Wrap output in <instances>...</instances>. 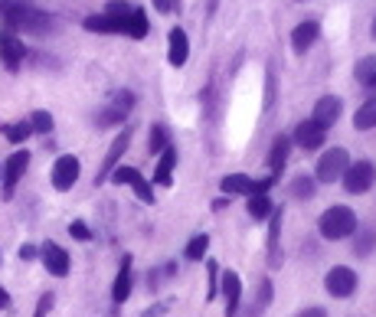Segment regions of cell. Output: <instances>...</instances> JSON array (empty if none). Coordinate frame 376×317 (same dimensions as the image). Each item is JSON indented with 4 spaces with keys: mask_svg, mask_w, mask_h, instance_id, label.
<instances>
[{
    "mask_svg": "<svg viewBox=\"0 0 376 317\" xmlns=\"http://www.w3.org/2000/svg\"><path fill=\"white\" fill-rule=\"evenodd\" d=\"M0 23L7 26V33L20 30V33H56V16L40 10L33 0H0Z\"/></svg>",
    "mask_w": 376,
    "mask_h": 317,
    "instance_id": "cell-1",
    "label": "cell"
},
{
    "mask_svg": "<svg viewBox=\"0 0 376 317\" xmlns=\"http://www.w3.org/2000/svg\"><path fill=\"white\" fill-rule=\"evenodd\" d=\"M318 229L324 239H347L357 232V213L350 206H331V210L321 213Z\"/></svg>",
    "mask_w": 376,
    "mask_h": 317,
    "instance_id": "cell-2",
    "label": "cell"
},
{
    "mask_svg": "<svg viewBox=\"0 0 376 317\" xmlns=\"http://www.w3.org/2000/svg\"><path fill=\"white\" fill-rule=\"evenodd\" d=\"M128 16H131V7L122 4V0H112L105 14L98 16H85V30L89 33H128Z\"/></svg>",
    "mask_w": 376,
    "mask_h": 317,
    "instance_id": "cell-3",
    "label": "cell"
},
{
    "mask_svg": "<svg viewBox=\"0 0 376 317\" xmlns=\"http://www.w3.org/2000/svg\"><path fill=\"white\" fill-rule=\"evenodd\" d=\"M272 183H275V177H262V180H252V177H245V173H226V177L220 180V190L226 196L232 193H245V196H259V193H269Z\"/></svg>",
    "mask_w": 376,
    "mask_h": 317,
    "instance_id": "cell-4",
    "label": "cell"
},
{
    "mask_svg": "<svg viewBox=\"0 0 376 317\" xmlns=\"http://www.w3.org/2000/svg\"><path fill=\"white\" fill-rule=\"evenodd\" d=\"M350 167V154L343 147H331L324 151V157L318 161V180L321 183H334V180L343 177V171Z\"/></svg>",
    "mask_w": 376,
    "mask_h": 317,
    "instance_id": "cell-5",
    "label": "cell"
},
{
    "mask_svg": "<svg viewBox=\"0 0 376 317\" xmlns=\"http://www.w3.org/2000/svg\"><path fill=\"white\" fill-rule=\"evenodd\" d=\"M82 173V161L75 154H63L56 163H53V187L59 190V193H65V190L75 187V180H79Z\"/></svg>",
    "mask_w": 376,
    "mask_h": 317,
    "instance_id": "cell-6",
    "label": "cell"
},
{
    "mask_svg": "<svg viewBox=\"0 0 376 317\" xmlns=\"http://www.w3.org/2000/svg\"><path fill=\"white\" fill-rule=\"evenodd\" d=\"M343 190L347 193H367L370 187H373V163L370 161H357V163H350L347 171H343Z\"/></svg>",
    "mask_w": 376,
    "mask_h": 317,
    "instance_id": "cell-7",
    "label": "cell"
},
{
    "mask_svg": "<svg viewBox=\"0 0 376 317\" xmlns=\"http://www.w3.org/2000/svg\"><path fill=\"white\" fill-rule=\"evenodd\" d=\"M30 151H16V154L7 157V173H4V200H14L16 187H20V177L26 173L30 167Z\"/></svg>",
    "mask_w": 376,
    "mask_h": 317,
    "instance_id": "cell-8",
    "label": "cell"
},
{
    "mask_svg": "<svg viewBox=\"0 0 376 317\" xmlns=\"http://www.w3.org/2000/svg\"><path fill=\"white\" fill-rule=\"evenodd\" d=\"M324 288L331 298H350L353 291H357V272L353 269H331L324 278Z\"/></svg>",
    "mask_w": 376,
    "mask_h": 317,
    "instance_id": "cell-9",
    "label": "cell"
},
{
    "mask_svg": "<svg viewBox=\"0 0 376 317\" xmlns=\"http://www.w3.org/2000/svg\"><path fill=\"white\" fill-rule=\"evenodd\" d=\"M340 112H343V102L337 95H324V98H318V105H314V114H311V122L314 124H321V128H334L337 124V118H340Z\"/></svg>",
    "mask_w": 376,
    "mask_h": 317,
    "instance_id": "cell-10",
    "label": "cell"
},
{
    "mask_svg": "<svg viewBox=\"0 0 376 317\" xmlns=\"http://www.w3.org/2000/svg\"><path fill=\"white\" fill-rule=\"evenodd\" d=\"M128 144H131V134L124 131V134H118V138L112 141V147H108V154H105V161H102V171L95 173V187L98 183H105L108 177H112V171L118 167V161L124 157V151H128Z\"/></svg>",
    "mask_w": 376,
    "mask_h": 317,
    "instance_id": "cell-11",
    "label": "cell"
},
{
    "mask_svg": "<svg viewBox=\"0 0 376 317\" xmlns=\"http://www.w3.org/2000/svg\"><path fill=\"white\" fill-rule=\"evenodd\" d=\"M40 259H43V265H46L49 275H56V278H65V275H69V252H65L63 245L46 242V245L40 249Z\"/></svg>",
    "mask_w": 376,
    "mask_h": 317,
    "instance_id": "cell-12",
    "label": "cell"
},
{
    "mask_svg": "<svg viewBox=\"0 0 376 317\" xmlns=\"http://www.w3.org/2000/svg\"><path fill=\"white\" fill-rule=\"evenodd\" d=\"M285 252H281V210H272L269 216V269H281Z\"/></svg>",
    "mask_w": 376,
    "mask_h": 317,
    "instance_id": "cell-13",
    "label": "cell"
},
{
    "mask_svg": "<svg viewBox=\"0 0 376 317\" xmlns=\"http://www.w3.org/2000/svg\"><path fill=\"white\" fill-rule=\"evenodd\" d=\"M220 291H222V298H226V317H236L239 314V298H242V278H239L236 272H222Z\"/></svg>",
    "mask_w": 376,
    "mask_h": 317,
    "instance_id": "cell-14",
    "label": "cell"
},
{
    "mask_svg": "<svg viewBox=\"0 0 376 317\" xmlns=\"http://www.w3.org/2000/svg\"><path fill=\"white\" fill-rule=\"evenodd\" d=\"M23 56H26V49H23V43H20V36L7 33V30L0 33V59H4V65H7V69H20Z\"/></svg>",
    "mask_w": 376,
    "mask_h": 317,
    "instance_id": "cell-15",
    "label": "cell"
},
{
    "mask_svg": "<svg viewBox=\"0 0 376 317\" xmlns=\"http://www.w3.org/2000/svg\"><path fill=\"white\" fill-rule=\"evenodd\" d=\"M318 36H321V23L318 20H304V23H298L291 30V46H294V53H308L314 43H318Z\"/></svg>",
    "mask_w": 376,
    "mask_h": 317,
    "instance_id": "cell-16",
    "label": "cell"
},
{
    "mask_svg": "<svg viewBox=\"0 0 376 317\" xmlns=\"http://www.w3.org/2000/svg\"><path fill=\"white\" fill-rule=\"evenodd\" d=\"M324 138H327L324 128H321V124H314V122L308 118V122H301L298 128H294V138H291V141H294L298 147H304V151H318V147L324 144Z\"/></svg>",
    "mask_w": 376,
    "mask_h": 317,
    "instance_id": "cell-17",
    "label": "cell"
},
{
    "mask_svg": "<svg viewBox=\"0 0 376 317\" xmlns=\"http://www.w3.org/2000/svg\"><path fill=\"white\" fill-rule=\"evenodd\" d=\"M131 105H134V95H131V92H114V95H112V105H108V112H102L95 122H98V124H114V122H122L124 114L131 112Z\"/></svg>",
    "mask_w": 376,
    "mask_h": 317,
    "instance_id": "cell-18",
    "label": "cell"
},
{
    "mask_svg": "<svg viewBox=\"0 0 376 317\" xmlns=\"http://www.w3.org/2000/svg\"><path fill=\"white\" fill-rule=\"evenodd\" d=\"M190 59V40L183 30H171V36H167V63L171 65H187Z\"/></svg>",
    "mask_w": 376,
    "mask_h": 317,
    "instance_id": "cell-19",
    "label": "cell"
},
{
    "mask_svg": "<svg viewBox=\"0 0 376 317\" xmlns=\"http://www.w3.org/2000/svg\"><path fill=\"white\" fill-rule=\"evenodd\" d=\"M288 151H291V138L281 134V138L272 141V151H269V167H272V177L278 180V173L285 171V161H288Z\"/></svg>",
    "mask_w": 376,
    "mask_h": 317,
    "instance_id": "cell-20",
    "label": "cell"
},
{
    "mask_svg": "<svg viewBox=\"0 0 376 317\" xmlns=\"http://www.w3.org/2000/svg\"><path fill=\"white\" fill-rule=\"evenodd\" d=\"M112 298H114V304H124L131 298V255L122 259V269H118V278H114Z\"/></svg>",
    "mask_w": 376,
    "mask_h": 317,
    "instance_id": "cell-21",
    "label": "cell"
},
{
    "mask_svg": "<svg viewBox=\"0 0 376 317\" xmlns=\"http://www.w3.org/2000/svg\"><path fill=\"white\" fill-rule=\"evenodd\" d=\"M173 167H177V147H163L161 163H157V171H154V183L171 187V171H173Z\"/></svg>",
    "mask_w": 376,
    "mask_h": 317,
    "instance_id": "cell-22",
    "label": "cell"
},
{
    "mask_svg": "<svg viewBox=\"0 0 376 317\" xmlns=\"http://www.w3.org/2000/svg\"><path fill=\"white\" fill-rule=\"evenodd\" d=\"M353 128H357V131L376 128V95L367 98V102L357 108V114H353Z\"/></svg>",
    "mask_w": 376,
    "mask_h": 317,
    "instance_id": "cell-23",
    "label": "cell"
},
{
    "mask_svg": "<svg viewBox=\"0 0 376 317\" xmlns=\"http://www.w3.org/2000/svg\"><path fill=\"white\" fill-rule=\"evenodd\" d=\"M272 200H269V193H259V196H249V216H252L255 222H265L272 216Z\"/></svg>",
    "mask_w": 376,
    "mask_h": 317,
    "instance_id": "cell-24",
    "label": "cell"
},
{
    "mask_svg": "<svg viewBox=\"0 0 376 317\" xmlns=\"http://www.w3.org/2000/svg\"><path fill=\"white\" fill-rule=\"evenodd\" d=\"M206 252H210V236L206 232H200V236H193L187 242V249H183V255H187L190 262H203Z\"/></svg>",
    "mask_w": 376,
    "mask_h": 317,
    "instance_id": "cell-25",
    "label": "cell"
},
{
    "mask_svg": "<svg viewBox=\"0 0 376 317\" xmlns=\"http://www.w3.org/2000/svg\"><path fill=\"white\" fill-rule=\"evenodd\" d=\"M128 36H131V40H144V36H147V14H144V10H131Z\"/></svg>",
    "mask_w": 376,
    "mask_h": 317,
    "instance_id": "cell-26",
    "label": "cell"
},
{
    "mask_svg": "<svg viewBox=\"0 0 376 317\" xmlns=\"http://www.w3.org/2000/svg\"><path fill=\"white\" fill-rule=\"evenodd\" d=\"M291 193L298 196V200H311V196L318 193V187H314V177H308V173H298V177L291 180Z\"/></svg>",
    "mask_w": 376,
    "mask_h": 317,
    "instance_id": "cell-27",
    "label": "cell"
},
{
    "mask_svg": "<svg viewBox=\"0 0 376 317\" xmlns=\"http://www.w3.org/2000/svg\"><path fill=\"white\" fill-rule=\"evenodd\" d=\"M353 75H357L360 85H370V82L376 79V56H363L357 63V69H353Z\"/></svg>",
    "mask_w": 376,
    "mask_h": 317,
    "instance_id": "cell-28",
    "label": "cell"
},
{
    "mask_svg": "<svg viewBox=\"0 0 376 317\" xmlns=\"http://www.w3.org/2000/svg\"><path fill=\"white\" fill-rule=\"evenodd\" d=\"M4 134H7L10 144H23L33 134V128H30V122H16V124H4Z\"/></svg>",
    "mask_w": 376,
    "mask_h": 317,
    "instance_id": "cell-29",
    "label": "cell"
},
{
    "mask_svg": "<svg viewBox=\"0 0 376 317\" xmlns=\"http://www.w3.org/2000/svg\"><path fill=\"white\" fill-rule=\"evenodd\" d=\"M206 272H210V291H206V301H213L220 294V262L206 259Z\"/></svg>",
    "mask_w": 376,
    "mask_h": 317,
    "instance_id": "cell-30",
    "label": "cell"
},
{
    "mask_svg": "<svg viewBox=\"0 0 376 317\" xmlns=\"http://www.w3.org/2000/svg\"><path fill=\"white\" fill-rule=\"evenodd\" d=\"M147 147H151V154H161L163 147H167V131H163L161 124H154V128H151V138H147Z\"/></svg>",
    "mask_w": 376,
    "mask_h": 317,
    "instance_id": "cell-31",
    "label": "cell"
},
{
    "mask_svg": "<svg viewBox=\"0 0 376 317\" xmlns=\"http://www.w3.org/2000/svg\"><path fill=\"white\" fill-rule=\"evenodd\" d=\"M30 128L36 131V134H49V131H53V114H49V112H36L30 118Z\"/></svg>",
    "mask_w": 376,
    "mask_h": 317,
    "instance_id": "cell-32",
    "label": "cell"
},
{
    "mask_svg": "<svg viewBox=\"0 0 376 317\" xmlns=\"http://www.w3.org/2000/svg\"><path fill=\"white\" fill-rule=\"evenodd\" d=\"M131 190H134V196H138L141 203H154V190H151V183H147L144 177L134 180V183H131Z\"/></svg>",
    "mask_w": 376,
    "mask_h": 317,
    "instance_id": "cell-33",
    "label": "cell"
},
{
    "mask_svg": "<svg viewBox=\"0 0 376 317\" xmlns=\"http://www.w3.org/2000/svg\"><path fill=\"white\" fill-rule=\"evenodd\" d=\"M373 245H376V236L367 229V232H360V239L353 242V252H357V255H370V249H373Z\"/></svg>",
    "mask_w": 376,
    "mask_h": 317,
    "instance_id": "cell-34",
    "label": "cell"
},
{
    "mask_svg": "<svg viewBox=\"0 0 376 317\" xmlns=\"http://www.w3.org/2000/svg\"><path fill=\"white\" fill-rule=\"evenodd\" d=\"M69 236L79 239V242H92V232H89V226H85L82 220H72V222H69Z\"/></svg>",
    "mask_w": 376,
    "mask_h": 317,
    "instance_id": "cell-35",
    "label": "cell"
},
{
    "mask_svg": "<svg viewBox=\"0 0 376 317\" xmlns=\"http://www.w3.org/2000/svg\"><path fill=\"white\" fill-rule=\"evenodd\" d=\"M53 301H56V298H53V294H43V298H40V304H36V314H33V317H46L49 314V308H53Z\"/></svg>",
    "mask_w": 376,
    "mask_h": 317,
    "instance_id": "cell-36",
    "label": "cell"
},
{
    "mask_svg": "<svg viewBox=\"0 0 376 317\" xmlns=\"http://www.w3.org/2000/svg\"><path fill=\"white\" fill-rule=\"evenodd\" d=\"M269 301H272V281L262 278V304H269Z\"/></svg>",
    "mask_w": 376,
    "mask_h": 317,
    "instance_id": "cell-37",
    "label": "cell"
},
{
    "mask_svg": "<svg viewBox=\"0 0 376 317\" xmlns=\"http://www.w3.org/2000/svg\"><path fill=\"white\" fill-rule=\"evenodd\" d=\"M173 4H177V0H154V7L161 10V14H171V10H173Z\"/></svg>",
    "mask_w": 376,
    "mask_h": 317,
    "instance_id": "cell-38",
    "label": "cell"
},
{
    "mask_svg": "<svg viewBox=\"0 0 376 317\" xmlns=\"http://www.w3.org/2000/svg\"><path fill=\"white\" fill-rule=\"evenodd\" d=\"M298 317H327V311L324 308H308V311H301Z\"/></svg>",
    "mask_w": 376,
    "mask_h": 317,
    "instance_id": "cell-39",
    "label": "cell"
},
{
    "mask_svg": "<svg viewBox=\"0 0 376 317\" xmlns=\"http://www.w3.org/2000/svg\"><path fill=\"white\" fill-rule=\"evenodd\" d=\"M20 259H23V262L36 259V249H33V245H23V249H20Z\"/></svg>",
    "mask_w": 376,
    "mask_h": 317,
    "instance_id": "cell-40",
    "label": "cell"
},
{
    "mask_svg": "<svg viewBox=\"0 0 376 317\" xmlns=\"http://www.w3.org/2000/svg\"><path fill=\"white\" fill-rule=\"evenodd\" d=\"M163 308H167V304H157V308H147V311H144V314H141V317H157V314H161Z\"/></svg>",
    "mask_w": 376,
    "mask_h": 317,
    "instance_id": "cell-41",
    "label": "cell"
},
{
    "mask_svg": "<svg viewBox=\"0 0 376 317\" xmlns=\"http://www.w3.org/2000/svg\"><path fill=\"white\" fill-rule=\"evenodd\" d=\"M0 308H10V294L0 288Z\"/></svg>",
    "mask_w": 376,
    "mask_h": 317,
    "instance_id": "cell-42",
    "label": "cell"
},
{
    "mask_svg": "<svg viewBox=\"0 0 376 317\" xmlns=\"http://www.w3.org/2000/svg\"><path fill=\"white\" fill-rule=\"evenodd\" d=\"M370 36H373V40H376V16H373V26H370Z\"/></svg>",
    "mask_w": 376,
    "mask_h": 317,
    "instance_id": "cell-43",
    "label": "cell"
},
{
    "mask_svg": "<svg viewBox=\"0 0 376 317\" xmlns=\"http://www.w3.org/2000/svg\"><path fill=\"white\" fill-rule=\"evenodd\" d=\"M367 89H370V92H376V79H373V82H370V85H367Z\"/></svg>",
    "mask_w": 376,
    "mask_h": 317,
    "instance_id": "cell-44",
    "label": "cell"
}]
</instances>
